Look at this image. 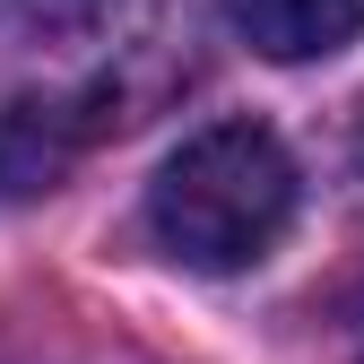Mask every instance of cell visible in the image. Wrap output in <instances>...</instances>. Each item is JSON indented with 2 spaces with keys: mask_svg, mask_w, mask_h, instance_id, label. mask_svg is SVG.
<instances>
[{
  "mask_svg": "<svg viewBox=\"0 0 364 364\" xmlns=\"http://www.w3.org/2000/svg\"><path fill=\"white\" fill-rule=\"evenodd\" d=\"M287 217H295V156L269 122H208L148 182V235L208 278L269 260Z\"/></svg>",
  "mask_w": 364,
  "mask_h": 364,
  "instance_id": "6da1fadb",
  "label": "cell"
},
{
  "mask_svg": "<svg viewBox=\"0 0 364 364\" xmlns=\"http://www.w3.org/2000/svg\"><path fill=\"white\" fill-rule=\"evenodd\" d=\"M0 18H9L26 43H96L113 18H122V0H0Z\"/></svg>",
  "mask_w": 364,
  "mask_h": 364,
  "instance_id": "277c9868",
  "label": "cell"
},
{
  "mask_svg": "<svg viewBox=\"0 0 364 364\" xmlns=\"http://www.w3.org/2000/svg\"><path fill=\"white\" fill-rule=\"evenodd\" d=\"M105 139V122L87 113L78 87H18L0 105V200H43L61 191L70 165Z\"/></svg>",
  "mask_w": 364,
  "mask_h": 364,
  "instance_id": "7a4b0ae2",
  "label": "cell"
},
{
  "mask_svg": "<svg viewBox=\"0 0 364 364\" xmlns=\"http://www.w3.org/2000/svg\"><path fill=\"white\" fill-rule=\"evenodd\" d=\"M235 26L269 61H330L364 35V0H235Z\"/></svg>",
  "mask_w": 364,
  "mask_h": 364,
  "instance_id": "3957f363",
  "label": "cell"
}]
</instances>
